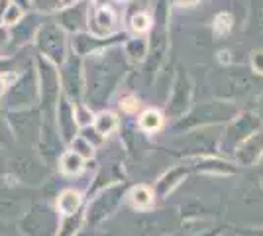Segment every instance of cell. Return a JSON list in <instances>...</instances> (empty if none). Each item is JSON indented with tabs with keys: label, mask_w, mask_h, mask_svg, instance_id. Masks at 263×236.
Returning a JSON list of instances; mask_svg holds the SVG:
<instances>
[{
	"label": "cell",
	"mask_w": 263,
	"mask_h": 236,
	"mask_svg": "<svg viewBox=\"0 0 263 236\" xmlns=\"http://www.w3.org/2000/svg\"><path fill=\"white\" fill-rule=\"evenodd\" d=\"M85 67V97L83 102L90 111H102L126 77L130 61L122 45H112L83 59Z\"/></svg>",
	"instance_id": "6da1fadb"
},
{
	"label": "cell",
	"mask_w": 263,
	"mask_h": 236,
	"mask_svg": "<svg viewBox=\"0 0 263 236\" xmlns=\"http://www.w3.org/2000/svg\"><path fill=\"white\" fill-rule=\"evenodd\" d=\"M40 101H42L40 79L32 61L30 65L20 69V73L12 79L6 95L2 97V104L6 111H26V108H35Z\"/></svg>",
	"instance_id": "7a4b0ae2"
},
{
	"label": "cell",
	"mask_w": 263,
	"mask_h": 236,
	"mask_svg": "<svg viewBox=\"0 0 263 236\" xmlns=\"http://www.w3.org/2000/svg\"><path fill=\"white\" fill-rule=\"evenodd\" d=\"M238 114H240L238 106L232 101H224V99L204 101L186 113L185 118L179 122V128H197V126H209V124L232 122Z\"/></svg>",
	"instance_id": "3957f363"
},
{
	"label": "cell",
	"mask_w": 263,
	"mask_h": 236,
	"mask_svg": "<svg viewBox=\"0 0 263 236\" xmlns=\"http://www.w3.org/2000/svg\"><path fill=\"white\" fill-rule=\"evenodd\" d=\"M33 44H35L37 53L45 57L47 61H51L57 67L69 56V38H67V32L51 18H45L44 20Z\"/></svg>",
	"instance_id": "277c9868"
},
{
	"label": "cell",
	"mask_w": 263,
	"mask_h": 236,
	"mask_svg": "<svg viewBox=\"0 0 263 236\" xmlns=\"http://www.w3.org/2000/svg\"><path fill=\"white\" fill-rule=\"evenodd\" d=\"M165 24H167V2H159L154 18V32L149 38V53L145 59V73L149 77L157 73L169 51V32Z\"/></svg>",
	"instance_id": "5b68a950"
},
{
	"label": "cell",
	"mask_w": 263,
	"mask_h": 236,
	"mask_svg": "<svg viewBox=\"0 0 263 236\" xmlns=\"http://www.w3.org/2000/svg\"><path fill=\"white\" fill-rule=\"evenodd\" d=\"M33 65L37 71L40 79V93H42V101L40 106L44 114H53L57 101L61 97V79H59V67L53 65L51 61H47L40 53L33 57Z\"/></svg>",
	"instance_id": "8992f818"
},
{
	"label": "cell",
	"mask_w": 263,
	"mask_h": 236,
	"mask_svg": "<svg viewBox=\"0 0 263 236\" xmlns=\"http://www.w3.org/2000/svg\"><path fill=\"white\" fill-rule=\"evenodd\" d=\"M59 79H61V95L71 102H83L85 97V67L83 57L75 56L69 49L67 59L59 65Z\"/></svg>",
	"instance_id": "52a82bcc"
},
{
	"label": "cell",
	"mask_w": 263,
	"mask_h": 236,
	"mask_svg": "<svg viewBox=\"0 0 263 236\" xmlns=\"http://www.w3.org/2000/svg\"><path fill=\"white\" fill-rule=\"evenodd\" d=\"M118 12L110 4V0H90V14H88V34L97 38H112L116 35Z\"/></svg>",
	"instance_id": "ba28073f"
},
{
	"label": "cell",
	"mask_w": 263,
	"mask_h": 236,
	"mask_svg": "<svg viewBox=\"0 0 263 236\" xmlns=\"http://www.w3.org/2000/svg\"><path fill=\"white\" fill-rule=\"evenodd\" d=\"M191 99H193V81L189 77L186 69L179 65L171 83V95L167 99V114L183 116L191 106Z\"/></svg>",
	"instance_id": "9c48e42d"
},
{
	"label": "cell",
	"mask_w": 263,
	"mask_h": 236,
	"mask_svg": "<svg viewBox=\"0 0 263 236\" xmlns=\"http://www.w3.org/2000/svg\"><path fill=\"white\" fill-rule=\"evenodd\" d=\"M44 20L45 18H42V14H37V12H30V14H26V16H24L22 20L16 24V26L8 28V32H10L8 56H10V51L22 49V47H26L28 44L35 42V35H37V32H40V28H42Z\"/></svg>",
	"instance_id": "30bf717a"
},
{
	"label": "cell",
	"mask_w": 263,
	"mask_h": 236,
	"mask_svg": "<svg viewBox=\"0 0 263 236\" xmlns=\"http://www.w3.org/2000/svg\"><path fill=\"white\" fill-rule=\"evenodd\" d=\"M88 14H90V0H81L73 6H65L57 12L55 22L59 24L67 34L75 35L88 32Z\"/></svg>",
	"instance_id": "8fae6325"
},
{
	"label": "cell",
	"mask_w": 263,
	"mask_h": 236,
	"mask_svg": "<svg viewBox=\"0 0 263 236\" xmlns=\"http://www.w3.org/2000/svg\"><path fill=\"white\" fill-rule=\"evenodd\" d=\"M124 40H126L124 34H116L112 38H97V35L88 34V32H81V34L71 35L69 47H71V51L75 56L85 59V57L92 56L100 49H106V47H112V45H120V42H124Z\"/></svg>",
	"instance_id": "7c38bea8"
},
{
	"label": "cell",
	"mask_w": 263,
	"mask_h": 236,
	"mask_svg": "<svg viewBox=\"0 0 263 236\" xmlns=\"http://www.w3.org/2000/svg\"><path fill=\"white\" fill-rule=\"evenodd\" d=\"M257 130H261V118L255 113H241L230 122L226 134H224V140L232 146H236L238 142L243 144Z\"/></svg>",
	"instance_id": "4fadbf2b"
},
{
	"label": "cell",
	"mask_w": 263,
	"mask_h": 236,
	"mask_svg": "<svg viewBox=\"0 0 263 236\" xmlns=\"http://www.w3.org/2000/svg\"><path fill=\"white\" fill-rule=\"evenodd\" d=\"M55 118H57V128L63 134V138H73L77 130V118H75V102H71L67 97H59L57 106H55Z\"/></svg>",
	"instance_id": "5bb4252c"
},
{
	"label": "cell",
	"mask_w": 263,
	"mask_h": 236,
	"mask_svg": "<svg viewBox=\"0 0 263 236\" xmlns=\"http://www.w3.org/2000/svg\"><path fill=\"white\" fill-rule=\"evenodd\" d=\"M124 53L130 63H145L147 53H149V38L145 35H136L124 42Z\"/></svg>",
	"instance_id": "9a60e30c"
},
{
	"label": "cell",
	"mask_w": 263,
	"mask_h": 236,
	"mask_svg": "<svg viewBox=\"0 0 263 236\" xmlns=\"http://www.w3.org/2000/svg\"><path fill=\"white\" fill-rule=\"evenodd\" d=\"M261 154H263V128L257 130L255 134H252L241 144L236 157H238V161H241V164H252Z\"/></svg>",
	"instance_id": "2e32d148"
},
{
	"label": "cell",
	"mask_w": 263,
	"mask_h": 236,
	"mask_svg": "<svg viewBox=\"0 0 263 236\" xmlns=\"http://www.w3.org/2000/svg\"><path fill=\"white\" fill-rule=\"evenodd\" d=\"M232 30H234V16H232L230 12L222 10L212 18V35L216 40L228 38Z\"/></svg>",
	"instance_id": "e0dca14e"
},
{
	"label": "cell",
	"mask_w": 263,
	"mask_h": 236,
	"mask_svg": "<svg viewBox=\"0 0 263 236\" xmlns=\"http://www.w3.org/2000/svg\"><path fill=\"white\" fill-rule=\"evenodd\" d=\"M92 128H95L100 136L112 134V132L118 128V116L114 113H108V111H100V113L95 116Z\"/></svg>",
	"instance_id": "ac0fdd59"
},
{
	"label": "cell",
	"mask_w": 263,
	"mask_h": 236,
	"mask_svg": "<svg viewBox=\"0 0 263 236\" xmlns=\"http://www.w3.org/2000/svg\"><path fill=\"white\" fill-rule=\"evenodd\" d=\"M138 126L142 128L143 132H155V130H159V128L163 126V116H161L159 111L147 108V111H143V113L140 114Z\"/></svg>",
	"instance_id": "d6986e66"
},
{
	"label": "cell",
	"mask_w": 263,
	"mask_h": 236,
	"mask_svg": "<svg viewBox=\"0 0 263 236\" xmlns=\"http://www.w3.org/2000/svg\"><path fill=\"white\" fill-rule=\"evenodd\" d=\"M152 26H154V18L145 10H138L130 18V22H128V28H130L136 35H143Z\"/></svg>",
	"instance_id": "ffe728a7"
},
{
	"label": "cell",
	"mask_w": 263,
	"mask_h": 236,
	"mask_svg": "<svg viewBox=\"0 0 263 236\" xmlns=\"http://www.w3.org/2000/svg\"><path fill=\"white\" fill-rule=\"evenodd\" d=\"M79 205H81V197H79V193H75V191L61 193V197H59V201H57L59 211L65 214H73L79 209Z\"/></svg>",
	"instance_id": "44dd1931"
},
{
	"label": "cell",
	"mask_w": 263,
	"mask_h": 236,
	"mask_svg": "<svg viewBox=\"0 0 263 236\" xmlns=\"http://www.w3.org/2000/svg\"><path fill=\"white\" fill-rule=\"evenodd\" d=\"M30 8L37 14H57L63 10V0H30Z\"/></svg>",
	"instance_id": "7402d4cb"
},
{
	"label": "cell",
	"mask_w": 263,
	"mask_h": 236,
	"mask_svg": "<svg viewBox=\"0 0 263 236\" xmlns=\"http://www.w3.org/2000/svg\"><path fill=\"white\" fill-rule=\"evenodd\" d=\"M61 169H63L65 173H69V175H77L79 171L83 169V157L79 156V154H75L73 150L67 152V154H63V157H61Z\"/></svg>",
	"instance_id": "603a6c76"
},
{
	"label": "cell",
	"mask_w": 263,
	"mask_h": 236,
	"mask_svg": "<svg viewBox=\"0 0 263 236\" xmlns=\"http://www.w3.org/2000/svg\"><path fill=\"white\" fill-rule=\"evenodd\" d=\"M24 16H26V12H24V6L20 4H16V2H12L10 6H8V10L4 14V28H12V26H16V24L22 20Z\"/></svg>",
	"instance_id": "cb8c5ba5"
},
{
	"label": "cell",
	"mask_w": 263,
	"mask_h": 236,
	"mask_svg": "<svg viewBox=\"0 0 263 236\" xmlns=\"http://www.w3.org/2000/svg\"><path fill=\"white\" fill-rule=\"evenodd\" d=\"M75 118L79 126H85V128L90 126V122H95V114L85 102H75Z\"/></svg>",
	"instance_id": "d4e9b609"
},
{
	"label": "cell",
	"mask_w": 263,
	"mask_h": 236,
	"mask_svg": "<svg viewBox=\"0 0 263 236\" xmlns=\"http://www.w3.org/2000/svg\"><path fill=\"white\" fill-rule=\"evenodd\" d=\"M252 28L255 32L263 34V2L261 0H253L252 4Z\"/></svg>",
	"instance_id": "484cf974"
},
{
	"label": "cell",
	"mask_w": 263,
	"mask_h": 236,
	"mask_svg": "<svg viewBox=\"0 0 263 236\" xmlns=\"http://www.w3.org/2000/svg\"><path fill=\"white\" fill-rule=\"evenodd\" d=\"M132 199L138 207H147L152 203V191L147 187H136L132 191Z\"/></svg>",
	"instance_id": "4316f807"
},
{
	"label": "cell",
	"mask_w": 263,
	"mask_h": 236,
	"mask_svg": "<svg viewBox=\"0 0 263 236\" xmlns=\"http://www.w3.org/2000/svg\"><path fill=\"white\" fill-rule=\"evenodd\" d=\"M73 152L79 154L81 157H88L92 154V146H90V142L87 138L79 136V138H73Z\"/></svg>",
	"instance_id": "83f0119b"
},
{
	"label": "cell",
	"mask_w": 263,
	"mask_h": 236,
	"mask_svg": "<svg viewBox=\"0 0 263 236\" xmlns=\"http://www.w3.org/2000/svg\"><path fill=\"white\" fill-rule=\"evenodd\" d=\"M250 67L255 75H263V49H255L250 56Z\"/></svg>",
	"instance_id": "f1b7e54d"
},
{
	"label": "cell",
	"mask_w": 263,
	"mask_h": 236,
	"mask_svg": "<svg viewBox=\"0 0 263 236\" xmlns=\"http://www.w3.org/2000/svg\"><path fill=\"white\" fill-rule=\"evenodd\" d=\"M118 104H120V108L124 111V113H136V111L140 108V99L128 95V97H122Z\"/></svg>",
	"instance_id": "f546056e"
},
{
	"label": "cell",
	"mask_w": 263,
	"mask_h": 236,
	"mask_svg": "<svg viewBox=\"0 0 263 236\" xmlns=\"http://www.w3.org/2000/svg\"><path fill=\"white\" fill-rule=\"evenodd\" d=\"M12 136V126L8 122V116L0 111V142H6Z\"/></svg>",
	"instance_id": "4dcf8cb0"
},
{
	"label": "cell",
	"mask_w": 263,
	"mask_h": 236,
	"mask_svg": "<svg viewBox=\"0 0 263 236\" xmlns=\"http://www.w3.org/2000/svg\"><path fill=\"white\" fill-rule=\"evenodd\" d=\"M12 71H16V59L0 56V75H12Z\"/></svg>",
	"instance_id": "1f68e13d"
},
{
	"label": "cell",
	"mask_w": 263,
	"mask_h": 236,
	"mask_svg": "<svg viewBox=\"0 0 263 236\" xmlns=\"http://www.w3.org/2000/svg\"><path fill=\"white\" fill-rule=\"evenodd\" d=\"M8 45H10V32H8V28H4V26H0V56H8Z\"/></svg>",
	"instance_id": "d6a6232c"
},
{
	"label": "cell",
	"mask_w": 263,
	"mask_h": 236,
	"mask_svg": "<svg viewBox=\"0 0 263 236\" xmlns=\"http://www.w3.org/2000/svg\"><path fill=\"white\" fill-rule=\"evenodd\" d=\"M8 85H10V81H8V75H0V101H2V97L6 95V90H8Z\"/></svg>",
	"instance_id": "836d02e7"
},
{
	"label": "cell",
	"mask_w": 263,
	"mask_h": 236,
	"mask_svg": "<svg viewBox=\"0 0 263 236\" xmlns=\"http://www.w3.org/2000/svg\"><path fill=\"white\" fill-rule=\"evenodd\" d=\"M10 4H12L10 0H0V26L4 24V14H6V10H8Z\"/></svg>",
	"instance_id": "e575fe53"
},
{
	"label": "cell",
	"mask_w": 263,
	"mask_h": 236,
	"mask_svg": "<svg viewBox=\"0 0 263 236\" xmlns=\"http://www.w3.org/2000/svg\"><path fill=\"white\" fill-rule=\"evenodd\" d=\"M218 61L220 63H224V65H228V63H232V57H230V51H220L218 53Z\"/></svg>",
	"instance_id": "d590c367"
},
{
	"label": "cell",
	"mask_w": 263,
	"mask_h": 236,
	"mask_svg": "<svg viewBox=\"0 0 263 236\" xmlns=\"http://www.w3.org/2000/svg\"><path fill=\"white\" fill-rule=\"evenodd\" d=\"M173 4H177V6H195V4H198L200 0H171Z\"/></svg>",
	"instance_id": "8d00e7d4"
},
{
	"label": "cell",
	"mask_w": 263,
	"mask_h": 236,
	"mask_svg": "<svg viewBox=\"0 0 263 236\" xmlns=\"http://www.w3.org/2000/svg\"><path fill=\"white\" fill-rule=\"evenodd\" d=\"M10 2H16V4H20V6H30V0H10Z\"/></svg>",
	"instance_id": "74e56055"
},
{
	"label": "cell",
	"mask_w": 263,
	"mask_h": 236,
	"mask_svg": "<svg viewBox=\"0 0 263 236\" xmlns=\"http://www.w3.org/2000/svg\"><path fill=\"white\" fill-rule=\"evenodd\" d=\"M77 2H81V0H63V8H65V6H73V4H77Z\"/></svg>",
	"instance_id": "f35d334b"
},
{
	"label": "cell",
	"mask_w": 263,
	"mask_h": 236,
	"mask_svg": "<svg viewBox=\"0 0 263 236\" xmlns=\"http://www.w3.org/2000/svg\"><path fill=\"white\" fill-rule=\"evenodd\" d=\"M120 2H130V0H120Z\"/></svg>",
	"instance_id": "ab89813d"
}]
</instances>
